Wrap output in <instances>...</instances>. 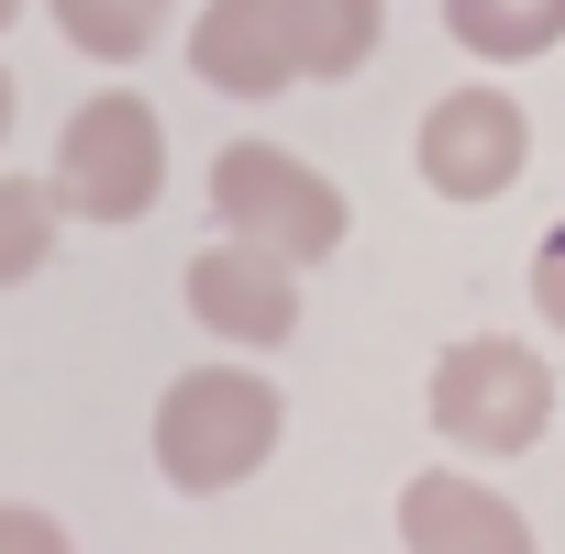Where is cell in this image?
Listing matches in <instances>:
<instances>
[{
  "instance_id": "1",
  "label": "cell",
  "mask_w": 565,
  "mask_h": 554,
  "mask_svg": "<svg viewBox=\"0 0 565 554\" xmlns=\"http://www.w3.org/2000/svg\"><path fill=\"white\" fill-rule=\"evenodd\" d=\"M277 433H289V399L266 388V366L211 355V366L167 377V399H156V477L178 499H222L277 455Z\"/></svg>"
},
{
  "instance_id": "2",
  "label": "cell",
  "mask_w": 565,
  "mask_h": 554,
  "mask_svg": "<svg viewBox=\"0 0 565 554\" xmlns=\"http://www.w3.org/2000/svg\"><path fill=\"white\" fill-rule=\"evenodd\" d=\"M211 222L233 233V244H255V255H277V266H322V255H344V233H355V200L311 167V156H289V145H222L211 156Z\"/></svg>"
},
{
  "instance_id": "3",
  "label": "cell",
  "mask_w": 565,
  "mask_h": 554,
  "mask_svg": "<svg viewBox=\"0 0 565 554\" xmlns=\"http://www.w3.org/2000/svg\"><path fill=\"white\" fill-rule=\"evenodd\" d=\"M422 411H433V433H444L455 455L510 466V455H532V444L554 433V366H543L521 333H466V344L433 355Z\"/></svg>"
},
{
  "instance_id": "4",
  "label": "cell",
  "mask_w": 565,
  "mask_h": 554,
  "mask_svg": "<svg viewBox=\"0 0 565 554\" xmlns=\"http://www.w3.org/2000/svg\"><path fill=\"white\" fill-rule=\"evenodd\" d=\"M45 189H56L67 222H111V233L145 222L167 200V122H156V100L145 89H89L67 111V134H56Z\"/></svg>"
},
{
  "instance_id": "5",
  "label": "cell",
  "mask_w": 565,
  "mask_h": 554,
  "mask_svg": "<svg viewBox=\"0 0 565 554\" xmlns=\"http://www.w3.org/2000/svg\"><path fill=\"white\" fill-rule=\"evenodd\" d=\"M411 167H422V189H433V200L488 211V200H510V189H521V167H532V111H521L499 78H466V89H444V100L422 111Z\"/></svg>"
},
{
  "instance_id": "6",
  "label": "cell",
  "mask_w": 565,
  "mask_h": 554,
  "mask_svg": "<svg viewBox=\"0 0 565 554\" xmlns=\"http://www.w3.org/2000/svg\"><path fill=\"white\" fill-rule=\"evenodd\" d=\"M178 300H189V322H200L211 344H233V355H277V344L300 333V266H277V255L211 233V244L189 255V277H178Z\"/></svg>"
},
{
  "instance_id": "7",
  "label": "cell",
  "mask_w": 565,
  "mask_h": 554,
  "mask_svg": "<svg viewBox=\"0 0 565 554\" xmlns=\"http://www.w3.org/2000/svg\"><path fill=\"white\" fill-rule=\"evenodd\" d=\"M189 78L222 89V100H277V89H300L289 0H200V12H189Z\"/></svg>"
},
{
  "instance_id": "8",
  "label": "cell",
  "mask_w": 565,
  "mask_h": 554,
  "mask_svg": "<svg viewBox=\"0 0 565 554\" xmlns=\"http://www.w3.org/2000/svg\"><path fill=\"white\" fill-rule=\"evenodd\" d=\"M399 554H543L521 499L466 477V466H422L399 488Z\"/></svg>"
},
{
  "instance_id": "9",
  "label": "cell",
  "mask_w": 565,
  "mask_h": 554,
  "mask_svg": "<svg viewBox=\"0 0 565 554\" xmlns=\"http://www.w3.org/2000/svg\"><path fill=\"white\" fill-rule=\"evenodd\" d=\"M444 34L477 67H532L565 45V0H444Z\"/></svg>"
},
{
  "instance_id": "10",
  "label": "cell",
  "mask_w": 565,
  "mask_h": 554,
  "mask_svg": "<svg viewBox=\"0 0 565 554\" xmlns=\"http://www.w3.org/2000/svg\"><path fill=\"white\" fill-rule=\"evenodd\" d=\"M289 45H300V78H355L388 45V0H289Z\"/></svg>"
},
{
  "instance_id": "11",
  "label": "cell",
  "mask_w": 565,
  "mask_h": 554,
  "mask_svg": "<svg viewBox=\"0 0 565 554\" xmlns=\"http://www.w3.org/2000/svg\"><path fill=\"white\" fill-rule=\"evenodd\" d=\"M45 12H56V34H67L89 67H134V56L167 45V12H178V0H45Z\"/></svg>"
},
{
  "instance_id": "12",
  "label": "cell",
  "mask_w": 565,
  "mask_h": 554,
  "mask_svg": "<svg viewBox=\"0 0 565 554\" xmlns=\"http://www.w3.org/2000/svg\"><path fill=\"white\" fill-rule=\"evenodd\" d=\"M56 233H67L56 189H45V178H12V167H0V289H23V277H45Z\"/></svg>"
},
{
  "instance_id": "13",
  "label": "cell",
  "mask_w": 565,
  "mask_h": 554,
  "mask_svg": "<svg viewBox=\"0 0 565 554\" xmlns=\"http://www.w3.org/2000/svg\"><path fill=\"white\" fill-rule=\"evenodd\" d=\"M0 554H78V543H67V521H56V510L0 499Z\"/></svg>"
},
{
  "instance_id": "14",
  "label": "cell",
  "mask_w": 565,
  "mask_h": 554,
  "mask_svg": "<svg viewBox=\"0 0 565 554\" xmlns=\"http://www.w3.org/2000/svg\"><path fill=\"white\" fill-rule=\"evenodd\" d=\"M532 311H543V333H565V222L532 244Z\"/></svg>"
},
{
  "instance_id": "15",
  "label": "cell",
  "mask_w": 565,
  "mask_h": 554,
  "mask_svg": "<svg viewBox=\"0 0 565 554\" xmlns=\"http://www.w3.org/2000/svg\"><path fill=\"white\" fill-rule=\"evenodd\" d=\"M12 111H23V89H12V67H0V145H12Z\"/></svg>"
},
{
  "instance_id": "16",
  "label": "cell",
  "mask_w": 565,
  "mask_h": 554,
  "mask_svg": "<svg viewBox=\"0 0 565 554\" xmlns=\"http://www.w3.org/2000/svg\"><path fill=\"white\" fill-rule=\"evenodd\" d=\"M12 23H23V0H0V34H12Z\"/></svg>"
}]
</instances>
